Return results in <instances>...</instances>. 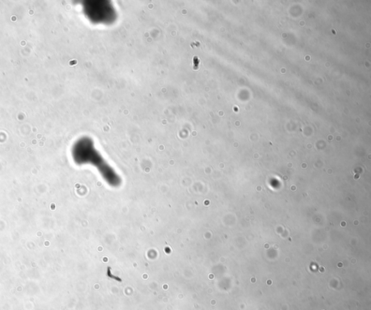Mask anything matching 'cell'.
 <instances>
[{
  "mask_svg": "<svg viewBox=\"0 0 371 310\" xmlns=\"http://www.w3.org/2000/svg\"><path fill=\"white\" fill-rule=\"evenodd\" d=\"M86 17L95 23L110 24L116 19L115 10L108 1L85 2Z\"/></svg>",
  "mask_w": 371,
  "mask_h": 310,
  "instance_id": "cell-1",
  "label": "cell"
}]
</instances>
